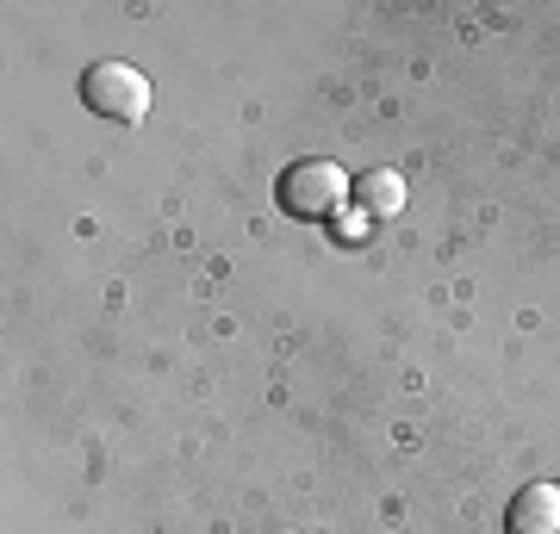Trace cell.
Here are the masks:
<instances>
[{
  "mask_svg": "<svg viewBox=\"0 0 560 534\" xmlns=\"http://www.w3.org/2000/svg\"><path fill=\"white\" fill-rule=\"evenodd\" d=\"M81 99L113 124H138L150 112V81L131 69V62H94L88 75H81Z\"/></svg>",
  "mask_w": 560,
  "mask_h": 534,
  "instance_id": "6da1fadb",
  "label": "cell"
},
{
  "mask_svg": "<svg viewBox=\"0 0 560 534\" xmlns=\"http://www.w3.org/2000/svg\"><path fill=\"white\" fill-rule=\"evenodd\" d=\"M349 187L355 180L342 175L337 162H293L287 175H280V205L293 212V218H330L342 199H349Z\"/></svg>",
  "mask_w": 560,
  "mask_h": 534,
  "instance_id": "7a4b0ae2",
  "label": "cell"
},
{
  "mask_svg": "<svg viewBox=\"0 0 560 534\" xmlns=\"http://www.w3.org/2000/svg\"><path fill=\"white\" fill-rule=\"evenodd\" d=\"M511 534H560V485H523L504 510Z\"/></svg>",
  "mask_w": 560,
  "mask_h": 534,
  "instance_id": "3957f363",
  "label": "cell"
},
{
  "mask_svg": "<svg viewBox=\"0 0 560 534\" xmlns=\"http://www.w3.org/2000/svg\"><path fill=\"white\" fill-rule=\"evenodd\" d=\"M355 205L368 212V218H393L405 205V180L393 175V168H368V175L355 180Z\"/></svg>",
  "mask_w": 560,
  "mask_h": 534,
  "instance_id": "277c9868",
  "label": "cell"
},
{
  "mask_svg": "<svg viewBox=\"0 0 560 534\" xmlns=\"http://www.w3.org/2000/svg\"><path fill=\"white\" fill-rule=\"evenodd\" d=\"M337 237H342V242H361V237H368V212H349V218H337Z\"/></svg>",
  "mask_w": 560,
  "mask_h": 534,
  "instance_id": "5b68a950",
  "label": "cell"
}]
</instances>
